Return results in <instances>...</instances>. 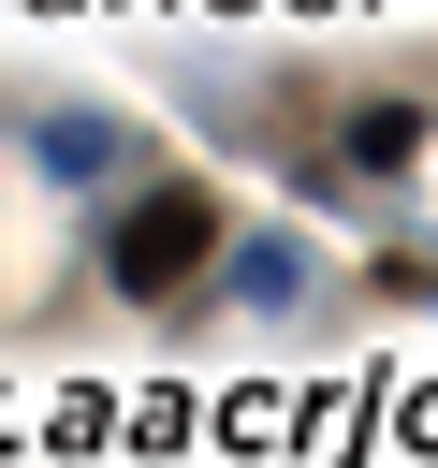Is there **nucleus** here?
<instances>
[{
    "mask_svg": "<svg viewBox=\"0 0 438 468\" xmlns=\"http://www.w3.org/2000/svg\"><path fill=\"white\" fill-rule=\"evenodd\" d=\"M44 161H58V176H102V161H117V117H44Z\"/></svg>",
    "mask_w": 438,
    "mask_h": 468,
    "instance_id": "2",
    "label": "nucleus"
},
{
    "mask_svg": "<svg viewBox=\"0 0 438 468\" xmlns=\"http://www.w3.org/2000/svg\"><path fill=\"white\" fill-rule=\"evenodd\" d=\"M409 146H423V117H409V102H380V117H350V161H409Z\"/></svg>",
    "mask_w": 438,
    "mask_h": 468,
    "instance_id": "3",
    "label": "nucleus"
},
{
    "mask_svg": "<svg viewBox=\"0 0 438 468\" xmlns=\"http://www.w3.org/2000/svg\"><path fill=\"white\" fill-rule=\"evenodd\" d=\"M204 263H219V205H204L190 176L131 190V205H117V234H102V278H117V292H146V307H161V292H190Z\"/></svg>",
    "mask_w": 438,
    "mask_h": 468,
    "instance_id": "1",
    "label": "nucleus"
}]
</instances>
